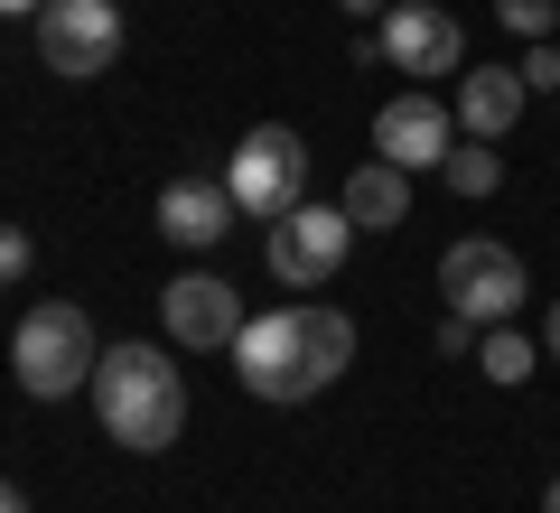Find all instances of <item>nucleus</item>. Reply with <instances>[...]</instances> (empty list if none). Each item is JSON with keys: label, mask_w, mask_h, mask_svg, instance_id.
I'll return each instance as SVG.
<instances>
[{"label": "nucleus", "mask_w": 560, "mask_h": 513, "mask_svg": "<svg viewBox=\"0 0 560 513\" xmlns=\"http://www.w3.org/2000/svg\"><path fill=\"white\" fill-rule=\"evenodd\" d=\"M523 103H533V94H523L514 66H467L458 94H448V113H458V131H467V140H504V131L523 121Z\"/></svg>", "instance_id": "nucleus-12"}, {"label": "nucleus", "mask_w": 560, "mask_h": 513, "mask_svg": "<svg viewBox=\"0 0 560 513\" xmlns=\"http://www.w3.org/2000/svg\"><path fill=\"white\" fill-rule=\"evenodd\" d=\"M514 75H523V94H551V84H560V47H551V38H533V57H523Z\"/></svg>", "instance_id": "nucleus-17"}, {"label": "nucleus", "mask_w": 560, "mask_h": 513, "mask_svg": "<svg viewBox=\"0 0 560 513\" xmlns=\"http://www.w3.org/2000/svg\"><path fill=\"white\" fill-rule=\"evenodd\" d=\"M94 364H103V346H94V317H84L75 299H47V308H28L20 336H10V374H20L28 401H66V393H84V383H94Z\"/></svg>", "instance_id": "nucleus-3"}, {"label": "nucleus", "mask_w": 560, "mask_h": 513, "mask_svg": "<svg viewBox=\"0 0 560 513\" xmlns=\"http://www.w3.org/2000/svg\"><path fill=\"white\" fill-rule=\"evenodd\" d=\"M346 253H355V215H346V206H308V197L271 224V243H261V261H271L280 290H318V280H337Z\"/></svg>", "instance_id": "nucleus-6"}, {"label": "nucleus", "mask_w": 560, "mask_h": 513, "mask_svg": "<svg viewBox=\"0 0 560 513\" xmlns=\"http://www.w3.org/2000/svg\"><path fill=\"white\" fill-rule=\"evenodd\" d=\"M20 10H28V20H38V10H47V0H0V20H20Z\"/></svg>", "instance_id": "nucleus-22"}, {"label": "nucleus", "mask_w": 560, "mask_h": 513, "mask_svg": "<svg viewBox=\"0 0 560 513\" xmlns=\"http://www.w3.org/2000/svg\"><path fill=\"white\" fill-rule=\"evenodd\" d=\"M541 513H560V476H551V486H541Z\"/></svg>", "instance_id": "nucleus-23"}, {"label": "nucleus", "mask_w": 560, "mask_h": 513, "mask_svg": "<svg viewBox=\"0 0 560 513\" xmlns=\"http://www.w3.org/2000/svg\"><path fill=\"white\" fill-rule=\"evenodd\" d=\"M448 150H458V113L440 94H393L374 113V159H393V168H440Z\"/></svg>", "instance_id": "nucleus-10"}, {"label": "nucleus", "mask_w": 560, "mask_h": 513, "mask_svg": "<svg viewBox=\"0 0 560 513\" xmlns=\"http://www.w3.org/2000/svg\"><path fill=\"white\" fill-rule=\"evenodd\" d=\"M533 364H541V346L514 327V317H504V327H486V346H477V374H486V383H504V393H514V383H533Z\"/></svg>", "instance_id": "nucleus-14"}, {"label": "nucleus", "mask_w": 560, "mask_h": 513, "mask_svg": "<svg viewBox=\"0 0 560 513\" xmlns=\"http://www.w3.org/2000/svg\"><path fill=\"white\" fill-rule=\"evenodd\" d=\"M94 411H103V430H113V448H131V457H160V448H178V430H187V383H178V364H168V346H103V364H94Z\"/></svg>", "instance_id": "nucleus-2"}, {"label": "nucleus", "mask_w": 560, "mask_h": 513, "mask_svg": "<svg viewBox=\"0 0 560 513\" xmlns=\"http://www.w3.org/2000/svg\"><path fill=\"white\" fill-rule=\"evenodd\" d=\"M346 215H355V234H393L401 215H411V168H393V159H364L355 178H346Z\"/></svg>", "instance_id": "nucleus-13"}, {"label": "nucleus", "mask_w": 560, "mask_h": 513, "mask_svg": "<svg viewBox=\"0 0 560 513\" xmlns=\"http://www.w3.org/2000/svg\"><path fill=\"white\" fill-rule=\"evenodd\" d=\"M160 317H168V346H187V355H224L243 336V290H224L215 271H187L160 290Z\"/></svg>", "instance_id": "nucleus-9"}, {"label": "nucleus", "mask_w": 560, "mask_h": 513, "mask_svg": "<svg viewBox=\"0 0 560 513\" xmlns=\"http://www.w3.org/2000/svg\"><path fill=\"white\" fill-rule=\"evenodd\" d=\"M495 20H504V28H523V38H551L560 0H495Z\"/></svg>", "instance_id": "nucleus-16"}, {"label": "nucleus", "mask_w": 560, "mask_h": 513, "mask_svg": "<svg viewBox=\"0 0 560 513\" xmlns=\"http://www.w3.org/2000/svg\"><path fill=\"white\" fill-rule=\"evenodd\" d=\"M440 178L458 187V197H495V187H504V159H495V140H467V150H448V159H440Z\"/></svg>", "instance_id": "nucleus-15"}, {"label": "nucleus", "mask_w": 560, "mask_h": 513, "mask_svg": "<svg viewBox=\"0 0 560 513\" xmlns=\"http://www.w3.org/2000/svg\"><path fill=\"white\" fill-rule=\"evenodd\" d=\"M541 355L560 364V299H551V317H541Z\"/></svg>", "instance_id": "nucleus-19"}, {"label": "nucleus", "mask_w": 560, "mask_h": 513, "mask_svg": "<svg viewBox=\"0 0 560 513\" xmlns=\"http://www.w3.org/2000/svg\"><path fill=\"white\" fill-rule=\"evenodd\" d=\"M234 224H243V206H234V187H224V178H168L160 187V234L187 243V253H215Z\"/></svg>", "instance_id": "nucleus-11"}, {"label": "nucleus", "mask_w": 560, "mask_h": 513, "mask_svg": "<svg viewBox=\"0 0 560 513\" xmlns=\"http://www.w3.org/2000/svg\"><path fill=\"white\" fill-rule=\"evenodd\" d=\"M383 57H393V75H467V28L448 20L440 0H393L374 20Z\"/></svg>", "instance_id": "nucleus-8"}, {"label": "nucleus", "mask_w": 560, "mask_h": 513, "mask_svg": "<svg viewBox=\"0 0 560 513\" xmlns=\"http://www.w3.org/2000/svg\"><path fill=\"white\" fill-rule=\"evenodd\" d=\"M440 299H448V317H467V327H504V317L533 299V280H523V261L504 253V243L467 234V243L440 253Z\"/></svg>", "instance_id": "nucleus-5"}, {"label": "nucleus", "mask_w": 560, "mask_h": 513, "mask_svg": "<svg viewBox=\"0 0 560 513\" xmlns=\"http://www.w3.org/2000/svg\"><path fill=\"white\" fill-rule=\"evenodd\" d=\"M224 187H234L243 215L280 224L290 206L308 197V140L290 131V121H253V131L234 140V159H224Z\"/></svg>", "instance_id": "nucleus-4"}, {"label": "nucleus", "mask_w": 560, "mask_h": 513, "mask_svg": "<svg viewBox=\"0 0 560 513\" xmlns=\"http://www.w3.org/2000/svg\"><path fill=\"white\" fill-rule=\"evenodd\" d=\"M224 355L243 364V393L253 401H308V393H327V383L355 364V317L290 299V308L243 317V336L224 346Z\"/></svg>", "instance_id": "nucleus-1"}, {"label": "nucleus", "mask_w": 560, "mask_h": 513, "mask_svg": "<svg viewBox=\"0 0 560 513\" xmlns=\"http://www.w3.org/2000/svg\"><path fill=\"white\" fill-rule=\"evenodd\" d=\"M0 513H28V494H20V486H10V476H0Z\"/></svg>", "instance_id": "nucleus-21"}, {"label": "nucleus", "mask_w": 560, "mask_h": 513, "mask_svg": "<svg viewBox=\"0 0 560 513\" xmlns=\"http://www.w3.org/2000/svg\"><path fill=\"white\" fill-rule=\"evenodd\" d=\"M28 261H38V243H28L20 224H0V290H10V280H28Z\"/></svg>", "instance_id": "nucleus-18"}, {"label": "nucleus", "mask_w": 560, "mask_h": 513, "mask_svg": "<svg viewBox=\"0 0 560 513\" xmlns=\"http://www.w3.org/2000/svg\"><path fill=\"white\" fill-rule=\"evenodd\" d=\"M337 10H355V20H383V10H393V0H337Z\"/></svg>", "instance_id": "nucleus-20"}, {"label": "nucleus", "mask_w": 560, "mask_h": 513, "mask_svg": "<svg viewBox=\"0 0 560 513\" xmlns=\"http://www.w3.org/2000/svg\"><path fill=\"white\" fill-rule=\"evenodd\" d=\"M38 57H47V75H66V84L113 75V57H121V0H47V10H38Z\"/></svg>", "instance_id": "nucleus-7"}]
</instances>
